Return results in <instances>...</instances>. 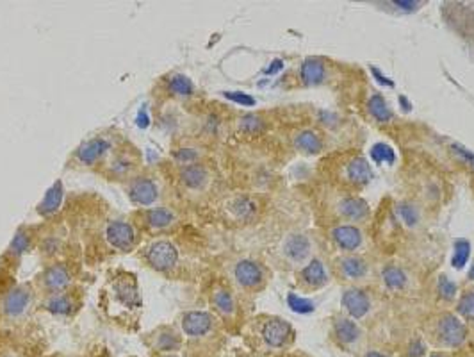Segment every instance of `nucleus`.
Returning <instances> with one entry per match:
<instances>
[{
    "mask_svg": "<svg viewBox=\"0 0 474 357\" xmlns=\"http://www.w3.org/2000/svg\"><path fill=\"white\" fill-rule=\"evenodd\" d=\"M145 261L155 272H170L179 263V248L170 240H157L145 248Z\"/></svg>",
    "mask_w": 474,
    "mask_h": 357,
    "instance_id": "obj_1",
    "label": "nucleus"
},
{
    "mask_svg": "<svg viewBox=\"0 0 474 357\" xmlns=\"http://www.w3.org/2000/svg\"><path fill=\"white\" fill-rule=\"evenodd\" d=\"M104 238L107 245L118 252L132 251L138 241L134 225L127 220H111L104 229Z\"/></svg>",
    "mask_w": 474,
    "mask_h": 357,
    "instance_id": "obj_2",
    "label": "nucleus"
},
{
    "mask_svg": "<svg viewBox=\"0 0 474 357\" xmlns=\"http://www.w3.org/2000/svg\"><path fill=\"white\" fill-rule=\"evenodd\" d=\"M214 327V317L205 311H187L180 318V331L189 341L207 338Z\"/></svg>",
    "mask_w": 474,
    "mask_h": 357,
    "instance_id": "obj_3",
    "label": "nucleus"
},
{
    "mask_svg": "<svg viewBox=\"0 0 474 357\" xmlns=\"http://www.w3.org/2000/svg\"><path fill=\"white\" fill-rule=\"evenodd\" d=\"M127 197L134 206L148 207L159 199V186L148 175H138L128 181Z\"/></svg>",
    "mask_w": 474,
    "mask_h": 357,
    "instance_id": "obj_4",
    "label": "nucleus"
},
{
    "mask_svg": "<svg viewBox=\"0 0 474 357\" xmlns=\"http://www.w3.org/2000/svg\"><path fill=\"white\" fill-rule=\"evenodd\" d=\"M148 346L155 356H165V353H177L182 348V336L175 331L173 327H162L155 329L152 334L146 339Z\"/></svg>",
    "mask_w": 474,
    "mask_h": 357,
    "instance_id": "obj_5",
    "label": "nucleus"
},
{
    "mask_svg": "<svg viewBox=\"0 0 474 357\" xmlns=\"http://www.w3.org/2000/svg\"><path fill=\"white\" fill-rule=\"evenodd\" d=\"M435 332L439 341L446 346H460L467 338L465 325L453 314H442L435 325Z\"/></svg>",
    "mask_w": 474,
    "mask_h": 357,
    "instance_id": "obj_6",
    "label": "nucleus"
},
{
    "mask_svg": "<svg viewBox=\"0 0 474 357\" xmlns=\"http://www.w3.org/2000/svg\"><path fill=\"white\" fill-rule=\"evenodd\" d=\"M111 147H113V143H111L109 138L95 136L86 141V143L75 152V159L84 166H95L109 154Z\"/></svg>",
    "mask_w": 474,
    "mask_h": 357,
    "instance_id": "obj_7",
    "label": "nucleus"
},
{
    "mask_svg": "<svg viewBox=\"0 0 474 357\" xmlns=\"http://www.w3.org/2000/svg\"><path fill=\"white\" fill-rule=\"evenodd\" d=\"M31 297H33V293H31V290L27 286L13 287V290L6 295L4 300H2V313L8 318H11V320L23 317L31 306Z\"/></svg>",
    "mask_w": 474,
    "mask_h": 357,
    "instance_id": "obj_8",
    "label": "nucleus"
},
{
    "mask_svg": "<svg viewBox=\"0 0 474 357\" xmlns=\"http://www.w3.org/2000/svg\"><path fill=\"white\" fill-rule=\"evenodd\" d=\"M233 279L245 290H257L264 282V270L252 259H241L233 268Z\"/></svg>",
    "mask_w": 474,
    "mask_h": 357,
    "instance_id": "obj_9",
    "label": "nucleus"
},
{
    "mask_svg": "<svg viewBox=\"0 0 474 357\" xmlns=\"http://www.w3.org/2000/svg\"><path fill=\"white\" fill-rule=\"evenodd\" d=\"M40 282L48 295L62 293L72 284V275L65 265H50L41 273Z\"/></svg>",
    "mask_w": 474,
    "mask_h": 357,
    "instance_id": "obj_10",
    "label": "nucleus"
},
{
    "mask_svg": "<svg viewBox=\"0 0 474 357\" xmlns=\"http://www.w3.org/2000/svg\"><path fill=\"white\" fill-rule=\"evenodd\" d=\"M260 336H263V341L266 343L268 346H271V348H280V346H284L285 343L291 339L292 329L287 322L280 320V318H273V320L266 322V324L263 325Z\"/></svg>",
    "mask_w": 474,
    "mask_h": 357,
    "instance_id": "obj_11",
    "label": "nucleus"
},
{
    "mask_svg": "<svg viewBox=\"0 0 474 357\" xmlns=\"http://www.w3.org/2000/svg\"><path fill=\"white\" fill-rule=\"evenodd\" d=\"M343 307L348 311V314L353 318H364L371 309V300L368 295L357 287H350L343 295Z\"/></svg>",
    "mask_w": 474,
    "mask_h": 357,
    "instance_id": "obj_12",
    "label": "nucleus"
},
{
    "mask_svg": "<svg viewBox=\"0 0 474 357\" xmlns=\"http://www.w3.org/2000/svg\"><path fill=\"white\" fill-rule=\"evenodd\" d=\"M143 224L150 229V231H166L172 225H175L177 214L175 211L170 207H152L146 209L143 214Z\"/></svg>",
    "mask_w": 474,
    "mask_h": 357,
    "instance_id": "obj_13",
    "label": "nucleus"
},
{
    "mask_svg": "<svg viewBox=\"0 0 474 357\" xmlns=\"http://www.w3.org/2000/svg\"><path fill=\"white\" fill-rule=\"evenodd\" d=\"M180 182L186 186L187 190H204L209 182V172L205 166L193 163V165H186L180 170Z\"/></svg>",
    "mask_w": 474,
    "mask_h": 357,
    "instance_id": "obj_14",
    "label": "nucleus"
},
{
    "mask_svg": "<svg viewBox=\"0 0 474 357\" xmlns=\"http://www.w3.org/2000/svg\"><path fill=\"white\" fill-rule=\"evenodd\" d=\"M332 240L339 245L343 251H357L362 243V232L353 225H339L332 229Z\"/></svg>",
    "mask_w": 474,
    "mask_h": 357,
    "instance_id": "obj_15",
    "label": "nucleus"
},
{
    "mask_svg": "<svg viewBox=\"0 0 474 357\" xmlns=\"http://www.w3.org/2000/svg\"><path fill=\"white\" fill-rule=\"evenodd\" d=\"M299 279H302V282L305 284L309 290H319V287H323L326 282H329L326 270L319 259H314V261H310L309 265L302 270V273H299Z\"/></svg>",
    "mask_w": 474,
    "mask_h": 357,
    "instance_id": "obj_16",
    "label": "nucleus"
},
{
    "mask_svg": "<svg viewBox=\"0 0 474 357\" xmlns=\"http://www.w3.org/2000/svg\"><path fill=\"white\" fill-rule=\"evenodd\" d=\"M284 254L294 263L305 261L310 254L309 238L303 234H291L284 243Z\"/></svg>",
    "mask_w": 474,
    "mask_h": 357,
    "instance_id": "obj_17",
    "label": "nucleus"
},
{
    "mask_svg": "<svg viewBox=\"0 0 474 357\" xmlns=\"http://www.w3.org/2000/svg\"><path fill=\"white\" fill-rule=\"evenodd\" d=\"M299 75H302V81L305 82L307 86L319 84V82H323V79H325L326 75L325 65H323V61H319V59L316 57L305 59L302 65V70H299Z\"/></svg>",
    "mask_w": 474,
    "mask_h": 357,
    "instance_id": "obj_18",
    "label": "nucleus"
},
{
    "mask_svg": "<svg viewBox=\"0 0 474 357\" xmlns=\"http://www.w3.org/2000/svg\"><path fill=\"white\" fill-rule=\"evenodd\" d=\"M334 332H336V338L339 339L343 345H350V343L357 341L358 338H360V329H358V325L355 324L353 320H350V318H336V322H334Z\"/></svg>",
    "mask_w": 474,
    "mask_h": 357,
    "instance_id": "obj_19",
    "label": "nucleus"
},
{
    "mask_svg": "<svg viewBox=\"0 0 474 357\" xmlns=\"http://www.w3.org/2000/svg\"><path fill=\"white\" fill-rule=\"evenodd\" d=\"M337 266H339L341 275L348 277V279H360L368 272V265L358 256H344L339 259Z\"/></svg>",
    "mask_w": 474,
    "mask_h": 357,
    "instance_id": "obj_20",
    "label": "nucleus"
},
{
    "mask_svg": "<svg viewBox=\"0 0 474 357\" xmlns=\"http://www.w3.org/2000/svg\"><path fill=\"white\" fill-rule=\"evenodd\" d=\"M346 173H348V181L353 182V185H358V186L369 182L373 177L371 166H369L368 161L362 158H357V159H353V161L348 163Z\"/></svg>",
    "mask_w": 474,
    "mask_h": 357,
    "instance_id": "obj_21",
    "label": "nucleus"
},
{
    "mask_svg": "<svg viewBox=\"0 0 474 357\" xmlns=\"http://www.w3.org/2000/svg\"><path fill=\"white\" fill-rule=\"evenodd\" d=\"M43 306L48 313L59 314V317H68L73 311V300L72 297H68V295L62 291V293L48 295Z\"/></svg>",
    "mask_w": 474,
    "mask_h": 357,
    "instance_id": "obj_22",
    "label": "nucleus"
},
{
    "mask_svg": "<svg viewBox=\"0 0 474 357\" xmlns=\"http://www.w3.org/2000/svg\"><path fill=\"white\" fill-rule=\"evenodd\" d=\"M211 302L212 306H214V309L218 311L219 314H223V317H232V314L236 313V300H233L232 293L226 291L225 287H218V290L212 293Z\"/></svg>",
    "mask_w": 474,
    "mask_h": 357,
    "instance_id": "obj_23",
    "label": "nucleus"
},
{
    "mask_svg": "<svg viewBox=\"0 0 474 357\" xmlns=\"http://www.w3.org/2000/svg\"><path fill=\"white\" fill-rule=\"evenodd\" d=\"M62 193H65L62 192V185L61 182H55V185L48 190L47 195H45L43 202H41L40 207H38V213L43 214V216H50V214H54L55 211L59 209V206H61Z\"/></svg>",
    "mask_w": 474,
    "mask_h": 357,
    "instance_id": "obj_24",
    "label": "nucleus"
},
{
    "mask_svg": "<svg viewBox=\"0 0 474 357\" xmlns=\"http://www.w3.org/2000/svg\"><path fill=\"white\" fill-rule=\"evenodd\" d=\"M339 211L344 218L348 220H360L368 214V206L365 202H362L360 199H355V197H348L343 202L339 204Z\"/></svg>",
    "mask_w": 474,
    "mask_h": 357,
    "instance_id": "obj_25",
    "label": "nucleus"
},
{
    "mask_svg": "<svg viewBox=\"0 0 474 357\" xmlns=\"http://www.w3.org/2000/svg\"><path fill=\"white\" fill-rule=\"evenodd\" d=\"M294 145L298 150L307 152V154H318L323 147L321 138L314 133V131H303V133H299L298 136L294 138Z\"/></svg>",
    "mask_w": 474,
    "mask_h": 357,
    "instance_id": "obj_26",
    "label": "nucleus"
},
{
    "mask_svg": "<svg viewBox=\"0 0 474 357\" xmlns=\"http://www.w3.org/2000/svg\"><path fill=\"white\" fill-rule=\"evenodd\" d=\"M168 92L172 93V95L180 97V99H187V97L193 95L194 86L189 77H186V75L182 74H175L168 79Z\"/></svg>",
    "mask_w": 474,
    "mask_h": 357,
    "instance_id": "obj_27",
    "label": "nucleus"
},
{
    "mask_svg": "<svg viewBox=\"0 0 474 357\" xmlns=\"http://www.w3.org/2000/svg\"><path fill=\"white\" fill-rule=\"evenodd\" d=\"M382 279L389 290H403L407 284V275L398 266H385L382 272Z\"/></svg>",
    "mask_w": 474,
    "mask_h": 357,
    "instance_id": "obj_28",
    "label": "nucleus"
},
{
    "mask_svg": "<svg viewBox=\"0 0 474 357\" xmlns=\"http://www.w3.org/2000/svg\"><path fill=\"white\" fill-rule=\"evenodd\" d=\"M369 113L373 114V118L375 120H378V122L382 123H387L392 118V113H390L389 106H387L385 99H383L382 95H373L371 99H369Z\"/></svg>",
    "mask_w": 474,
    "mask_h": 357,
    "instance_id": "obj_29",
    "label": "nucleus"
},
{
    "mask_svg": "<svg viewBox=\"0 0 474 357\" xmlns=\"http://www.w3.org/2000/svg\"><path fill=\"white\" fill-rule=\"evenodd\" d=\"M458 313L465 320H474V291H465L458 300Z\"/></svg>",
    "mask_w": 474,
    "mask_h": 357,
    "instance_id": "obj_30",
    "label": "nucleus"
},
{
    "mask_svg": "<svg viewBox=\"0 0 474 357\" xmlns=\"http://www.w3.org/2000/svg\"><path fill=\"white\" fill-rule=\"evenodd\" d=\"M398 216L402 221L409 227H416L419 224V211L412 206V204H399L398 206Z\"/></svg>",
    "mask_w": 474,
    "mask_h": 357,
    "instance_id": "obj_31",
    "label": "nucleus"
},
{
    "mask_svg": "<svg viewBox=\"0 0 474 357\" xmlns=\"http://www.w3.org/2000/svg\"><path fill=\"white\" fill-rule=\"evenodd\" d=\"M371 155H373V159H375L376 163H380V165H382V163H394L392 148H390L389 145H385V143L375 145V147H373V150H371Z\"/></svg>",
    "mask_w": 474,
    "mask_h": 357,
    "instance_id": "obj_32",
    "label": "nucleus"
},
{
    "mask_svg": "<svg viewBox=\"0 0 474 357\" xmlns=\"http://www.w3.org/2000/svg\"><path fill=\"white\" fill-rule=\"evenodd\" d=\"M467 258H469V243H467V241H458V243H456L455 258H453V265L463 266Z\"/></svg>",
    "mask_w": 474,
    "mask_h": 357,
    "instance_id": "obj_33",
    "label": "nucleus"
},
{
    "mask_svg": "<svg viewBox=\"0 0 474 357\" xmlns=\"http://www.w3.org/2000/svg\"><path fill=\"white\" fill-rule=\"evenodd\" d=\"M439 293H441L444 299H453L456 293V286L449 279L442 277V279L439 280Z\"/></svg>",
    "mask_w": 474,
    "mask_h": 357,
    "instance_id": "obj_34",
    "label": "nucleus"
},
{
    "mask_svg": "<svg viewBox=\"0 0 474 357\" xmlns=\"http://www.w3.org/2000/svg\"><path fill=\"white\" fill-rule=\"evenodd\" d=\"M241 126H243V129L250 131V133H252V131L259 129V127H260V120L257 116H253V114H248V116H245L241 120Z\"/></svg>",
    "mask_w": 474,
    "mask_h": 357,
    "instance_id": "obj_35",
    "label": "nucleus"
},
{
    "mask_svg": "<svg viewBox=\"0 0 474 357\" xmlns=\"http://www.w3.org/2000/svg\"><path fill=\"white\" fill-rule=\"evenodd\" d=\"M424 345L421 339H414L412 343L409 345V357H423L424 353Z\"/></svg>",
    "mask_w": 474,
    "mask_h": 357,
    "instance_id": "obj_36",
    "label": "nucleus"
},
{
    "mask_svg": "<svg viewBox=\"0 0 474 357\" xmlns=\"http://www.w3.org/2000/svg\"><path fill=\"white\" fill-rule=\"evenodd\" d=\"M26 248H27V238L23 234H16V238L13 240L11 251L16 252V254H22Z\"/></svg>",
    "mask_w": 474,
    "mask_h": 357,
    "instance_id": "obj_37",
    "label": "nucleus"
},
{
    "mask_svg": "<svg viewBox=\"0 0 474 357\" xmlns=\"http://www.w3.org/2000/svg\"><path fill=\"white\" fill-rule=\"evenodd\" d=\"M392 6H398L399 9H403V11H416V9H419L421 2H416V0H405V2H392Z\"/></svg>",
    "mask_w": 474,
    "mask_h": 357,
    "instance_id": "obj_38",
    "label": "nucleus"
},
{
    "mask_svg": "<svg viewBox=\"0 0 474 357\" xmlns=\"http://www.w3.org/2000/svg\"><path fill=\"white\" fill-rule=\"evenodd\" d=\"M453 148H455V150L458 152V154H462L463 158H465V159H469V161L473 163V165H474V155L470 154V152H467L465 148H462V147H456V145H455V147H453Z\"/></svg>",
    "mask_w": 474,
    "mask_h": 357,
    "instance_id": "obj_39",
    "label": "nucleus"
},
{
    "mask_svg": "<svg viewBox=\"0 0 474 357\" xmlns=\"http://www.w3.org/2000/svg\"><path fill=\"white\" fill-rule=\"evenodd\" d=\"M365 357H387V356L382 352H375V350H371V352H368V356Z\"/></svg>",
    "mask_w": 474,
    "mask_h": 357,
    "instance_id": "obj_40",
    "label": "nucleus"
},
{
    "mask_svg": "<svg viewBox=\"0 0 474 357\" xmlns=\"http://www.w3.org/2000/svg\"><path fill=\"white\" fill-rule=\"evenodd\" d=\"M0 357H18L15 352L8 350V352H0Z\"/></svg>",
    "mask_w": 474,
    "mask_h": 357,
    "instance_id": "obj_41",
    "label": "nucleus"
},
{
    "mask_svg": "<svg viewBox=\"0 0 474 357\" xmlns=\"http://www.w3.org/2000/svg\"><path fill=\"white\" fill-rule=\"evenodd\" d=\"M155 357H179L177 353H165V356H155Z\"/></svg>",
    "mask_w": 474,
    "mask_h": 357,
    "instance_id": "obj_42",
    "label": "nucleus"
},
{
    "mask_svg": "<svg viewBox=\"0 0 474 357\" xmlns=\"http://www.w3.org/2000/svg\"><path fill=\"white\" fill-rule=\"evenodd\" d=\"M470 279L474 280V266H473V268H470Z\"/></svg>",
    "mask_w": 474,
    "mask_h": 357,
    "instance_id": "obj_43",
    "label": "nucleus"
},
{
    "mask_svg": "<svg viewBox=\"0 0 474 357\" xmlns=\"http://www.w3.org/2000/svg\"><path fill=\"white\" fill-rule=\"evenodd\" d=\"M431 357H442V356H439V353H434V356H431Z\"/></svg>",
    "mask_w": 474,
    "mask_h": 357,
    "instance_id": "obj_44",
    "label": "nucleus"
}]
</instances>
